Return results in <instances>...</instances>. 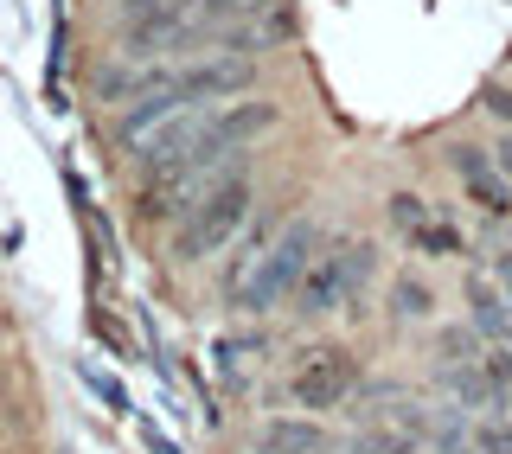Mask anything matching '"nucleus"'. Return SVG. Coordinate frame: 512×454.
Listing matches in <instances>:
<instances>
[{"mask_svg": "<svg viewBox=\"0 0 512 454\" xmlns=\"http://www.w3.org/2000/svg\"><path fill=\"white\" fill-rule=\"evenodd\" d=\"M359 391V365H352V352H340V346H320V352H308V359L295 365V378H288V397L301 403V410H340V403Z\"/></svg>", "mask_w": 512, "mask_h": 454, "instance_id": "6", "label": "nucleus"}, {"mask_svg": "<svg viewBox=\"0 0 512 454\" xmlns=\"http://www.w3.org/2000/svg\"><path fill=\"white\" fill-rule=\"evenodd\" d=\"M474 448H480V454H512V416H506V410H487V416L474 423Z\"/></svg>", "mask_w": 512, "mask_h": 454, "instance_id": "13", "label": "nucleus"}, {"mask_svg": "<svg viewBox=\"0 0 512 454\" xmlns=\"http://www.w3.org/2000/svg\"><path fill=\"white\" fill-rule=\"evenodd\" d=\"M487 275H493V282L506 288V301H512V243H506V250H493V256H487Z\"/></svg>", "mask_w": 512, "mask_h": 454, "instance_id": "15", "label": "nucleus"}, {"mask_svg": "<svg viewBox=\"0 0 512 454\" xmlns=\"http://www.w3.org/2000/svg\"><path fill=\"white\" fill-rule=\"evenodd\" d=\"M487 352H480V333L474 327H442L436 333V365H480Z\"/></svg>", "mask_w": 512, "mask_h": 454, "instance_id": "11", "label": "nucleus"}, {"mask_svg": "<svg viewBox=\"0 0 512 454\" xmlns=\"http://www.w3.org/2000/svg\"><path fill=\"white\" fill-rule=\"evenodd\" d=\"M320 243H327V231H320L314 218L282 224V237L269 243V250L244 269V282L231 288V307L256 320V314H276L282 301H295V288H301V275H308V263L320 256Z\"/></svg>", "mask_w": 512, "mask_h": 454, "instance_id": "3", "label": "nucleus"}, {"mask_svg": "<svg viewBox=\"0 0 512 454\" xmlns=\"http://www.w3.org/2000/svg\"><path fill=\"white\" fill-rule=\"evenodd\" d=\"M468 327L480 339H493V346L512 339V301H506V288L493 282L487 269H468Z\"/></svg>", "mask_w": 512, "mask_h": 454, "instance_id": "8", "label": "nucleus"}, {"mask_svg": "<svg viewBox=\"0 0 512 454\" xmlns=\"http://www.w3.org/2000/svg\"><path fill=\"white\" fill-rule=\"evenodd\" d=\"M423 454H436V448H423Z\"/></svg>", "mask_w": 512, "mask_h": 454, "instance_id": "17", "label": "nucleus"}, {"mask_svg": "<svg viewBox=\"0 0 512 454\" xmlns=\"http://www.w3.org/2000/svg\"><path fill=\"white\" fill-rule=\"evenodd\" d=\"M333 429L320 423V416H263V423L250 429V454H333Z\"/></svg>", "mask_w": 512, "mask_h": 454, "instance_id": "7", "label": "nucleus"}, {"mask_svg": "<svg viewBox=\"0 0 512 454\" xmlns=\"http://www.w3.org/2000/svg\"><path fill=\"white\" fill-rule=\"evenodd\" d=\"M480 109H487L493 122L512 128V90H506V84H487V90H480Z\"/></svg>", "mask_w": 512, "mask_h": 454, "instance_id": "14", "label": "nucleus"}, {"mask_svg": "<svg viewBox=\"0 0 512 454\" xmlns=\"http://www.w3.org/2000/svg\"><path fill=\"white\" fill-rule=\"evenodd\" d=\"M384 212H391V224H397L404 237H416L429 218H436V212H429V199H423V192H391V205H384Z\"/></svg>", "mask_w": 512, "mask_h": 454, "instance_id": "12", "label": "nucleus"}, {"mask_svg": "<svg viewBox=\"0 0 512 454\" xmlns=\"http://www.w3.org/2000/svg\"><path fill=\"white\" fill-rule=\"evenodd\" d=\"M244 90H256V58H244V52H205V58H186V64H154L148 90L116 116V141L122 148H141L154 128L180 122L186 109L237 103Z\"/></svg>", "mask_w": 512, "mask_h": 454, "instance_id": "1", "label": "nucleus"}, {"mask_svg": "<svg viewBox=\"0 0 512 454\" xmlns=\"http://www.w3.org/2000/svg\"><path fill=\"white\" fill-rule=\"evenodd\" d=\"M250 205H256V180H250V167H231V173H224V180L205 192V199L192 205L180 224H173V256H180V263H205V256H218L224 243L244 231Z\"/></svg>", "mask_w": 512, "mask_h": 454, "instance_id": "4", "label": "nucleus"}, {"mask_svg": "<svg viewBox=\"0 0 512 454\" xmlns=\"http://www.w3.org/2000/svg\"><path fill=\"white\" fill-rule=\"evenodd\" d=\"M448 173L461 180V192H468V205H480L493 224H512V180L500 167V154L480 148V141H448Z\"/></svg>", "mask_w": 512, "mask_h": 454, "instance_id": "5", "label": "nucleus"}, {"mask_svg": "<svg viewBox=\"0 0 512 454\" xmlns=\"http://www.w3.org/2000/svg\"><path fill=\"white\" fill-rule=\"evenodd\" d=\"M384 314H391V327H423V320L436 314V295H429L423 275H397V282H391V307H384Z\"/></svg>", "mask_w": 512, "mask_h": 454, "instance_id": "9", "label": "nucleus"}, {"mask_svg": "<svg viewBox=\"0 0 512 454\" xmlns=\"http://www.w3.org/2000/svg\"><path fill=\"white\" fill-rule=\"evenodd\" d=\"M116 7H122V0H116Z\"/></svg>", "mask_w": 512, "mask_h": 454, "instance_id": "18", "label": "nucleus"}, {"mask_svg": "<svg viewBox=\"0 0 512 454\" xmlns=\"http://www.w3.org/2000/svg\"><path fill=\"white\" fill-rule=\"evenodd\" d=\"M493 154H500V167H506V180H512V128L500 135V148H493Z\"/></svg>", "mask_w": 512, "mask_h": 454, "instance_id": "16", "label": "nucleus"}, {"mask_svg": "<svg viewBox=\"0 0 512 454\" xmlns=\"http://www.w3.org/2000/svg\"><path fill=\"white\" fill-rule=\"evenodd\" d=\"M410 250H416V256H468V237H461L448 218H429L423 231L410 237Z\"/></svg>", "mask_w": 512, "mask_h": 454, "instance_id": "10", "label": "nucleus"}, {"mask_svg": "<svg viewBox=\"0 0 512 454\" xmlns=\"http://www.w3.org/2000/svg\"><path fill=\"white\" fill-rule=\"evenodd\" d=\"M372 275H378V243H365V237H327V243H320V256L308 263V275H301V288H295V314L301 320L359 314Z\"/></svg>", "mask_w": 512, "mask_h": 454, "instance_id": "2", "label": "nucleus"}]
</instances>
